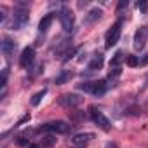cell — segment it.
I'll return each instance as SVG.
<instances>
[{
    "mask_svg": "<svg viewBox=\"0 0 148 148\" xmlns=\"http://www.w3.org/2000/svg\"><path fill=\"white\" fill-rule=\"evenodd\" d=\"M79 89L84 91V92H89V94H92V96H103V94L106 92V89H108V84H106L105 80L84 82V84L79 86Z\"/></svg>",
    "mask_w": 148,
    "mask_h": 148,
    "instance_id": "6da1fadb",
    "label": "cell"
},
{
    "mask_svg": "<svg viewBox=\"0 0 148 148\" xmlns=\"http://www.w3.org/2000/svg\"><path fill=\"white\" fill-rule=\"evenodd\" d=\"M71 129V125H68L66 122L63 120H54V122H47L44 125H40L38 131H44V132H52V134H64Z\"/></svg>",
    "mask_w": 148,
    "mask_h": 148,
    "instance_id": "7a4b0ae2",
    "label": "cell"
},
{
    "mask_svg": "<svg viewBox=\"0 0 148 148\" xmlns=\"http://www.w3.org/2000/svg\"><path fill=\"white\" fill-rule=\"evenodd\" d=\"M59 21H61V26L64 32H71L73 26H75V14L70 7H63L59 11Z\"/></svg>",
    "mask_w": 148,
    "mask_h": 148,
    "instance_id": "3957f363",
    "label": "cell"
},
{
    "mask_svg": "<svg viewBox=\"0 0 148 148\" xmlns=\"http://www.w3.org/2000/svg\"><path fill=\"white\" fill-rule=\"evenodd\" d=\"M89 113H91V119H92V122H94L98 127H101L103 131H110V129H112V124H110V120L105 117V113H103L101 110H98L96 106H91V108H89Z\"/></svg>",
    "mask_w": 148,
    "mask_h": 148,
    "instance_id": "277c9868",
    "label": "cell"
},
{
    "mask_svg": "<svg viewBox=\"0 0 148 148\" xmlns=\"http://www.w3.org/2000/svg\"><path fill=\"white\" fill-rule=\"evenodd\" d=\"M120 33H122V19H119L110 30H108V33H106V49H112L117 42H119V38H120Z\"/></svg>",
    "mask_w": 148,
    "mask_h": 148,
    "instance_id": "5b68a950",
    "label": "cell"
},
{
    "mask_svg": "<svg viewBox=\"0 0 148 148\" xmlns=\"http://www.w3.org/2000/svg\"><path fill=\"white\" fill-rule=\"evenodd\" d=\"M28 23V11L25 9H16L14 11V19H12V28L19 30Z\"/></svg>",
    "mask_w": 148,
    "mask_h": 148,
    "instance_id": "8992f818",
    "label": "cell"
},
{
    "mask_svg": "<svg viewBox=\"0 0 148 148\" xmlns=\"http://www.w3.org/2000/svg\"><path fill=\"white\" fill-rule=\"evenodd\" d=\"M82 103V98L77 96V94H63L59 98V105L61 106H66V108H75Z\"/></svg>",
    "mask_w": 148,
    "mask_h": 148,
    "instance_id": "52a82bcc",
    "label": "cell"
},
{
    "mask_svg": "<svg viewBox=\"0 0 148 148\" xmlns=\"http://www.w3.org/2000/svg\"><path fill=\"white\" fill-rule=\"evenodd\" d=\"M146 38H148V28H146V26H141V28L134 33V49L141 51V49L146 45Z\"/></svg>",
    "mask_w": 148,
    "mask_h": 148,
    "instance_id": "ba28073f",
    "label": "cell"
},
{
    "mask_svg": "<svg viewBox=\"0 0 148 148\" xmlns=\"http://www.w3.org/2000/svg\"><path fill=\"white\" fill-rule=\"evenodd\" d=\"M33 59H35V49L33 47H26V49H23V52L19 56V64L23 68H30Z\"/></svg>",
    "mask_w": 148,
    "mask_h": 148,
    "instance_id": "9c48e42d",
    "label": "cell"
},
{
    "mask_svg": "<svg viewBox=\"0 0 148 148\" xmlns=\"http://www.w3.org/2000/svg\"><path fill=\"white\" fill-rule=\"evenodd\" d=\"M92 138H94V134H92V132H80V134H75V136L71 138V145L80 148V146H86Z\"/></svg>",
    "mask_w": 148,
    "mask_h": 148,
    "instance_id": "30bf717a",
    "label": "cell"
},
{
    "mask_svg": "<svg viewBox=\"0 0 148 148\" xmlns=\"http://www.w3.org/2000/svg\"><path fill=\"white\" fill-rule=\"evenodd\" d=\"M14 49H16V42H14L12 38L5 37V38L2 40V52H4V56H5V58H11V54L14 52Z\"/></svg>",
    "mask_w": 148,
    "mask_h": 148,
    "instance_id": "8fae6325",
    "label": "cell"
},
{
    "mask_svg": "<svg viewBox=\"0 0 148 148\" xmlns=\"http://www.w3.org/2000/svg\"><path fill=\"white\" fill-rule=\"evenodd\" d=\"M103 63H105L103 54H94L92 59H91V63H89V70H91V71H94V70H101V68H103Z\"/></svg>",
    "mask_w": 148,
    "mask_h": 148,
    "instance_id": "7c38bea8",
    "label": "cell"
},
{
    "mask_svg": "<svg viewBox=\"0 0 148 148\" xmlns=\"http://www.w3.org/2000/svg\"><path fill=\"white\" fill-rule=\"evenodd\" d=\"M52 19H54V16L52 14H47V16H44L42 19H40V23H38V30L44 33V32H47L49 30V26H51V23H52Z\"/></svg>",
    "mask_w": 148,
    "mask_h": 148,
    "instance_id": "4fadbf2b",
    "label": "cell"
},
{
    "mask_svg": "<svg viewBox=\"0 0 148 148\" xmlns=\"http://www.w3.org/2000/svg\"><path fill=\"white\" fill-rule=\"evenodd\" d=\"M127 56H124V51H119L113 58H112V61H110V68H117V66H120V63L125 59Z\"/></svg>",
    "mask_w": 148,
    "mask_h": 148,
    "instance_id": "5bb4252c",
    "label": "cell"
},
{
    "mask_svg": "<svg viewBox=\"0 0 148 148\" xmlns=\"http://www.w3.org/2000/svg\"><path fill=\"white\" fill-rule=\"evenodd\" d=\"M101 9H92V11H89V14H87V18H86V21L87 23H92V21H96V19H99L101 18Z\"/></svg>",
    "mask_w": 148,
    "mask_h": 148,
    "instance_id": "9a60e30c",
    "label": "cell"
},
{
    "mask_svg": "<svg viewBox=\"0 0 148 148\" xmlns=\"http://www.w3.org/2000/svg\"><path fill=\"white\" fill-rule=\"evenodd\" d=\"M73 77V73L70 71V70H64V71H61V75L56 79V84H64L66 80H70Z\"/></svg>",
    "mask_w": 148,
    "mask_h": 148,
    "instance_id": "2e32d148",
    "label": "cell"
},
{
    "mask_svg": "<svg viewBox=\"0 0 148 148\" xmlns=\"http://www.w3.org/2000/svg\"><path fill=\"white\" fill-rule=\"evenodd\" d=\"M45 94H47V89H42V91H38L37 94H33V98H32V105H33V106H37V105L42 101V98H44Z\"/></svg>",
    "mask_w": 148,
    "mask_h": 148,
    "instance_id": "e0dca14e",
    "label": "cell"
},
{
    "mask_svg": "<svg viewBox=\"0 0 148 148\" xmlns=\"http://www.w3.org/2000/svg\"><path fill=\"white\" fill-rule=\"evenodd\" d=\"M125 63H127L129 66H138V64H139V59H138L136 56H127V58H125Z\"/></svg>",
    "mask_w": 148,
    "mask_h": 148,
    "instance_id": "ac0fdd59",
    "label": "cell"
},
{
    "mask_svg": "<svg viewBox=\"0 0 148 148\" xmlns=\"http://www.w3.org/2000/svg\"><path fill=\"white\" fill-rule=\"evenodd\" d=\"M136 7H138V9H141L143 12H146V11H148V4H146V2H138V4H136Z\"/></svg>",
    "mask_w": 148,
    "mask_h": 148,
    "instance_id": "d6986e66",
    "label": "cell"
},
{
    "mask_svg": "<svg viewBox=\"0 0 148 148\" xmlns=\"http://www.w3.org/2000/svg\"><path fill=\"white\" fill-rule=\"evenodd\" d=\"M5 12H7L5 7H0V21H5V16H7Z\"/></svg>",
    "mask_w": 148,
    "mask_h": 148,
    "instance_id": "ffe728a7",
    "label": "cell"
},
{
    "mask_svg": "<svg viewBox=\"0 0 148 148\" xmlns=\"http://www.w3.org/2000/svg\"><path fill=\"white\" fill-rule=\"evenodd\" d=\"M139 64H141V66H145V64H148V54H145V56H143V58L139 59Z\"/></svg>",
    "mask_w": 148,
    "mask_h": 148,
    "instance_id": "44dd1931",
    "label": "cell"
},
{
    "mask_svg": "<svg viewBox=\"0 0 148 148\" xmlns=\"http://www.w3.org/2000/svg\"><path fill=\"white\" fill-rule=\"evenodd\" d=\"M124 7H127V0H122V2L119 4V7H117V11H122Z\"/></svg>",
    "mask_w": 148,
    "mask_h": 148,
    "instance_id": "7402d4cb",
    "label": "cell"
},
{
    "mask_svg": "<svg viewBox=\"0 0 148 148\" xmlns=\"http://www.w3.org/2000/svg\"><path fill=\"white\" fill-rule=\"evenodd\" d=\"M108 148H117V146L115 145H108Z\"/></svg>",
    "mask_w": 148,
    "mask_h": 148,
    "instance_id": "603a6c76",
    "label": "cell"
}]
</instances>
